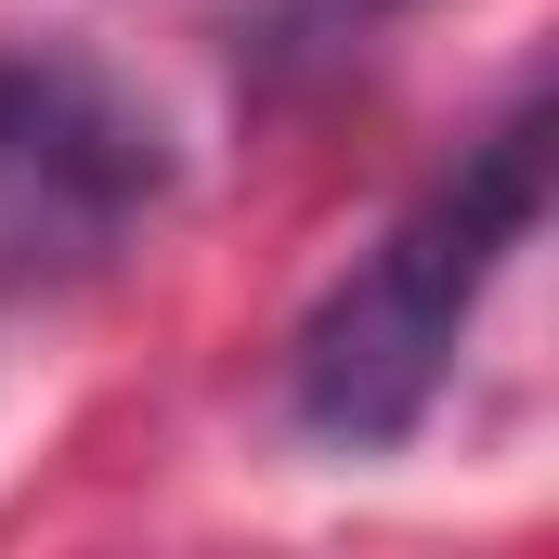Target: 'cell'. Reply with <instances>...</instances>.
<instances>
[{"label": "cell", "mask_w": 559, "mask_h": 559, "mask_svg": "<svg viewBox=\"0 0 559 559\" xmlns=\"http://www.w3.org/2000/svg\"><path fill=\"white\" fill-rule=\"evenodd\" d=\"M547 222V92H521L495 131L468 143L417 209L352 261V274L312 299L299 352H286V404L312 442H404L468 338V312L495 299L508 248Z\"/></svg>", "instance_id": "1"}, {"label": "cell", "mask_w": 559, "mask_h": 559, "mask_svg": "<svg viewBox=\"0 0 559 559\" xmlns=\"http://www.w3.org/2000/svg\"><path fill=\"white\" fill-rule=\"evenodd\" d=\"M404 0H274V52L299 66V52H352V39H378Z\"/></svg>", "instance_id": "3"}, {"label": "cell", "mask_w": 559, "mask_h": 559, "mask_svg": "<svg viewBox=\"0 0 559 559\" xmlns=\"http://www.w3.org/2000/svg\"><path fill=\"white\" fill-rule=\"evenodd\" d=\"M169 195V143L118 79L0 52V299L105 274Z\"/></svg>", "instance_id": "2"}]
</instances>
